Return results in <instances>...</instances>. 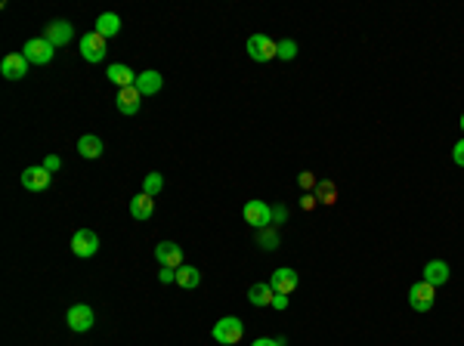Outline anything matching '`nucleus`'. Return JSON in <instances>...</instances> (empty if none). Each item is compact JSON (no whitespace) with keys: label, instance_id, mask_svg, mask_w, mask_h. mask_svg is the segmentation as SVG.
I'll list each match as a JSON object with an SVG mask.
<instances>
[{"label":"nucleus","instance_id":"423d86ee","mask_svg":"<svg viewBox=\"0 0 464 346\" xmlns=\"http://www.w3.org/2000/svg\"><path fill=\"white\" fill-rule=\"evenodd\" d=\"M245 223L254 229L272 226V207L266 201H260V198H251V201L245 204Z\"/></svg>","mask_w":464,"mask_h":346},{"label":"nucleus","instance_id":"aec40b11","mask_svg":"<svg viewBox=\"0 0 464 346\" xmlns=\"http://www.w3.org/2000/svg\"><path fill=\"white\" fill-rule=\"evenodd\" d=\"M161 84H164V81H161V74H158L155 68H149V72L137 74V84H133V87H137L143 96H155L158 90H161Z\"/></svg>","mask_w":464,"mask_h":346},{"label":"nucleus","instance_id":"bb28decb","mask_svg":"<svg viewBox=\"0 0 464 346\" xmlns=\"http://www.w3.org/2000/svg\"><path fill=\"white\" fill-rule=\"evenodd\" d=\"M294 56H297L294 41H279V59H294Z\"/></svg>","mask_w":464,"mask_h":346},{"label":"nucleus","instance_id":"ddd939ff","mask_svg":"<svg viewBox=\"0 0 464 346\" xmlns=\"http://www.w3.org/2000/svg\"><path fill=\"white\" fill-rule=\"evenodd\" d=\"M155 260L161 263L164 269H180L183 266V247L176 241H161L155 247Z\"/></svg>","mask_w":464,"mask_h":346},{"label":"nucleus","instance_id":"20e7f679","mask_svg":"<svg viewBox=\"0 0 464 346\" xmlns=\"http://www.w3.org/2000/svg\"><path fill=\"white\" fill-rule=\"evenodd\" d=\"M436 303V287L427 285V281H415V285L409 287V306L415 312H430Z\"/></svg>","mask_w":464,"mask_h":346},{"label":"nucleus","instance_id":"cd10ccee","mask_svg":"<svg viewBox=\"0 0 464 346\" xmlns=\"http://www.w3.org/2000/svg\"><path fill=\"white\" fill-rule=\"evenodd\" d=\"M452 161L458 164V167H464V139H458V143L452 145Z\"/></svg>","mask_w":464,"mask_h":346},{"label":"nucleus","instance_id":"39448f33","mask_svg":"<svg viewBox=\"0 0 464 346\" xmlns=\"http://www.w3.org/2000/svg\"><path fill=\"white\" fill-rule=\"evenodd\" d=\"M93 322H97V316H93V309L87 303H74V306H68V312H65V325H68V331H74V334H84V331H90L93 328Z\"/></svg>","mask_w":464,"mask_h":346},{"label":"nucleus","instance_id":"c85d7f7f","mask_svg":"<svg viewBox=\"0 0 464 346\" xmlns=\"http://www.w3.org/2000/svg\"><path fill=\"white\" fill-rule=\"evenodd\" d=\"M316 204H319V198H316V192H307V195H303V198H301V207H303V210H307V214H310V210H313V207H316Z\"/></svg>","mask_w":464,"mask_h":346},{"label":"nucleus","instance_id":"1a4fd4ad","mask_svg":"<svg viewBox=\"0 0 464 346\" xmlns=\"http://www.w3.org/2000/svg\"><path fill=\"white\" fill-rule=\"evenodd\" d=\"M105 37L97 34V31H87L84 37H81V56H84L87 62H103L105 59Z\"/></svg>","mask_w":464,"mask_h":346},{"label":"nucleus","instance_id":"f3484780","mask_svg":"<svg viewBox=\"0 0 464 346\" xmlns=\"http://www.w3.org/2000/svg\"><path fill=\"white\" fill-rule=\"evenodd\" d=\"M109 81L115 84L118 90H124V87H133L137 84V72H133L130 65H124V62H115V65H109Z\"/></svg>","mask_w":464,"mask_h":346},{"label":"nucleus","instance_id":"473e14b6","mask_svg":"<svg viewBox=\"0 0 464 346\" xmlns=\"http://www.w3.org/2000/svg\"><path fill=\"white\" fill-rule=\"evenodd\" d=\"M288 220V210L282 207V204H279V207H272V226H279V223H285Z\"/></svg>","mask_w":464,"mask_h":346},{"label":"nucleus","instance_id":"a878e982","mask_svg":"<svg viewBox=\"0 0 464 346\" xmlns=\"http://www.w3.org/2000/svg\"><path fill=\"white\" fill-rule=\"evenodd\" d=\"M297 183H301V189H307V192H316V185H319V179H316V173H313V170H303L301 176H297Z\"/></svg>","mask_w":464,"mask_h":346},{"label":"nucleus","instance_id":"393cba45","mask_svg":"<svg viewBox=\"0 0 464 346\" xmlns=\"http://www.w3.org/2000/svg\"><path fill=\"white\" fill-rule=\"evenodd\" d=\"M161 189H164V176H161V173H145V179H143V192H145V195L155 198Z\"/></svg>","mask_w":464,"mask_h":346},{"label":"nucleus","instance_id":"f8f14e48","mask_svg":"<svg viewBox=\"0 0 464 346\" xmlns=\"http://www.w3.org/2000/svg\"><path fill=\"white\" fill-rule=\"evenodd\" d=\"M0 74H3L6 81H22L25 74H28V59H25L22 53L3 56V62H0Z\"/></svg>","mask_w":464,"mask_h":346},{"label":"nucleus","instance_id":"dca6fc26","mask_svg":"<svg viewBox=\"0 0 464 346\" xmlns=\"http://www.w3.org/2000/svg\"><path fill=\"white\" fill-rule=\"evenodd\" d=\"M152 214H155V198H152V195L139 192V195H133V198H130V216H133V220L145 223Z\"/></svg>","mask_w":464,"mask_h":346},{"label":"nucleus","instance_id":"9b49d317","mask_svg":"<svg viewBox=\"0 0 464 346\" xmlns=\"http://www.w3.org/2000/svg\"><path fill=\"white\" fill-rule=\"evenodd\" d=\"M50 183H53V173H50L47 167H25L22 170V185L28 192H43V189H50Z\"/></svg>","mask_w":464,"mask_h":346},{"label":"nucleus","instance_id":"c756f323","mask_svg":"<svg viewBox=\"0 0 464 346\" xmlns=\"http://www.w3.org/2000/svg\"><path fill=\"white\" fill-rule=\"evenodd\" d=\"M43 167H47L50 173H56V170L62 167V158L59 155H47V158H43Z\"/></svg>","mask_w":464,"mask_h":346},{"label":"nucleus","instance_id":"72a5a7b5","mask_svg":"<svg viewBox=\"0 0 464 346\" xmlns=\"http://www.w3.org/2000/svg\"><path fill=\"white\" fill-rule=\"evenodd\" d=\"M251 346H285L282 337H260V340H254Z\"/></svg>","mask_w":464,"mask_h":346},{"label":"nucleus","instance_id":"6ab92c4d","mask_svg":"<svg viewBox=\"0 0 464 346\" xmlns=\"http://www.w3.org/2000/svg\"><path fill=\"white\" fill-rule=\"evenodd\" d=\"M93 31L109 41V37H115L121 31V16L118 12H103V16H97V22H93Z\"/></svg>","mask_w":464,"mask_h":346},{"label":"nucleus","instance_id":"b1692460","mask_svg":"<svg viewBox=\"0 0 464 346\" xmlns=\"http://www.w3.org/2000/svg\"><path fill=\"white\" fill-rule=\"evenodd\" d=\"M257 245L263 247V251H276V247H279V232H276V226L257 229Z\"/></svg>","mask_w":464,"mask_h":346},{"label":"nucleus","instance_id":"412c9836","mask_svg":"<svg viewBox=\"0 0 464 346\" xmlns=\"http://www.w3.org/2000/svg\"><path fill=\"white\" fill-rule=\"evenodd\" d=\"M272 297H276V291H272L270 281H257V285H251V291H248L251 306H272Z\"/></svg>","mask_w":464,"mask_h":346},{"label":"nucleus","instance_id":"0eeeda50","mask_svg":"<svg viewBox=\"0 0 464 346\" xmlns=\"http://www.w3.org/2000/svg\"><path fill=\"white\" fill-rule=\"evenodd\" d=\"M72 251H74V257H81V260L97 257V251H99V235L93 232V229H78V232L72 235Z\"/></svg>","mask_w":464,"mask_h":346},{"label":"nucleus","instance_id":"5701e85b","mask_svg":"<svg viewBox=\"0 0 464 346\" xmlns=\"http://www.w3.org/2000/svg\"><path fill=\"white\" fill-rule=\"evenodd\" d=\"M316 198H319V204H328V207H332V204L338 201V185H334L332 179H319V185H316Z\"/></svg>","mask_w":464,"mask_h":346},{"label":"nucleus","instance_id":"9d476101","mask_svg":"<svg viewBox=\"0 0 464 346\" xmlns=\"http://www.w3.org/2000/svg\"><path fill=\"white\" fill-rule=\"evenodd\" d=\"M270 285H272V291L276 294H294L297 291V285H301V275L294 272V269H288V266H282V269H276V272L270 275Z\"/></svg>","mask_w":464,"mask_h":346},{"label":"nucleus","instance_id":"7c9ffc66","mask_svg":"<svg viewBox=\"0 0 464 346\" xmlns=\"http://www.w3.org/2000/svg\"><path fill=\"white\" fill-rule=\"evenodd\" d=\"M272 309H276V312L288 309V294H276V297H272Z\"/></svg>","mask_w":464,"mask_h":346},{"label":"nucleus","instance_id":"2eb2a0df","mask_svg":"<svg viewBox=\"0 0 464 346\" xmlns=\"http://www.w3.org/2000/svg\"><path fill=\"white\" fill-rule=\"evenodd\" d=\"M103 152H105V145H103V139H99L97 133H84V136L78 139V155L87 158V161H97V158H103Z\"/></svg>","mask_w":464,"mask_h":346},{"label":"nucleus","instance_id":"7ed1b4c3","mask_svg":"<svg viewBox=\"0 0 464 346\" xmlns=\"http://www.w3.org/2000/svg\"><path fill=\"white\" fill-rule=\"evenodd\" d=\"M248 56L254 62H270V59H279V43L266 34H251L248 37Z\"/></svg>","mask_w":464,"mask_h":346},{"label":"nucleus","instance_id":"2f4dec72","mask_svg":"<svg viewBox=\"0 0 464 346\" xmlns=\"http://www.w3.org/2000/svg\"><path fill=\"white\" fill-rule=\"evenodd\" d=\"M158 278H161V285H176V269H164L161 266V275H158Z\"/></svg>","mask_w":464,"mask_h":346},{"label":"nucleus","instance_id":"6e6552de","mask_svg":"<svg viewBox=\"0 0 464 346\" xmlns=\"http://www.w3.org/2000/svg\"><path fill=\"white\" fill-rule=\"evenodd\" d=\"M74 37V25L68 19H53L50 25H43V41H50L53 47H65Z\"/></svg>","mask_w":464,"mask_h":346},{"label":"nucleus","instance_id":"4468645a","mask_svg":"<svg viewBox=\"0 0 464 346\" xmlns=\"http://www.w3.org/2000/svg\"><path fill=\"white\" fill-rule=\"evenodd\" d=\"M115 105H118V112H121V114H137V112H139V105H143V93H139L137 87H124V90H118Z\"/></svg>","mask_w":464,"mask_h":346},{"label":"nucleus","instance_id":"f03ea898","mask_svg":"<svg viewBox=\"0 0 464 346\" xmlns=\"http://www.w3.org/2000/svg\"><path fill=\"white\" fill-rule=\"evenodd\" d=\"M53 53L56 47L50 41H43V37H31L22 47V56L28 59V65H47V62H53Z\"/></svg>","mask_w":464,"mask_h":346},{"label":"nucleus","instance_id":"f257e3e1","mask_svg":"<svg viewBox=\"0 0 464 346\" xmlns=\"http://www.w3.org/2000/svg\"><path fill=\"white\" fill-rule=\"evenodd\" d=\"M214 340L223 343V346H232V343H241V337H245V325H241V318L235 316H226L220 318L217 325H214Z\"/></svg>","mask_w":464,"mask_h":346},{"label":"nucleus","instance_id":"f704fd0d","mask_svg":"<svg viewBox=\"0 0 464 346\" xmlns=\"http://www.w3.org/2000/svg\"><path fill=\"white\" fill-rule=\"evenodd\" d=\"M461 130H464V114H461Z\"/></svg>","mask_w":464,"mask_h":346},{"label":"nucleus","instance_id":"4be33fe9","mask_svg":"<svg viewBox=\"0 0 464 346\" xmlns=\"http://www.w3.org/2000/svg\"><path fill=\"white\" fill-rule=\"evenodd\" d=\"M176 285H180L183 291H192V287L201 285V272L195 266H180L176 269Z\"/></svg>","mask_w":464,"mask_h":346},{"label":"nucleus","instance_id":"a211bd4d","mask_svg":"<svg viewBox=\"0 0 464 346\" xmlns=\"http://www.w3.org/2000/svg\"><path fill=\"white\" fill-rule=\"evenodd\" d=\"M424 281L434 285V287L446 285V281H449V263L446 260H430L427 266H424Z\"/></svg>","mask_w":464,"mask_h":346}]
</instances>
